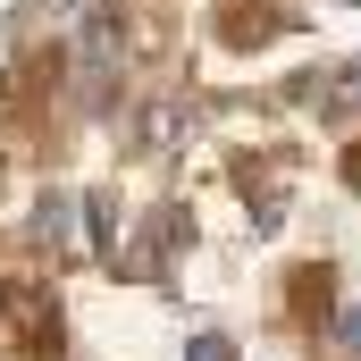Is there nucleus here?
I'll return each instance as SVG.
<instances>
[{
  "label": "nucleus",
  "mask_w": 361,
  "mask_h": 361,
  "mask_svg": "<svg viewBox=\"0 0 361 361\" xmlns=\"http://www.w3.org/2000/svg\"><path fill=\"white\" fill-rule=\"evenodd\" d=\"M345 185H361V143H353V152H345Z\"/></svg>",
  "instance_id": "nucleus-5"
},
{
  "label": "nucleus",
  "mask_w": 361,
  "mask_h": 361,
  "mask_svg": "<svg viewBox=\"0 0 361 361\" xmlns=\"http://www.w3.org/2000/svg\"><path fill=\"white\" fill-rule=\"evenodd\" d=\"M185 361H235V345H227V336H193V345H185Z\"/></svg>",
  "instance_id": "nucleus-3"
},
{
  "label": "nucleus",
  "mask_w": 361,
  "mask_h": 361,
  "mask_svg": "<svg viewBox=\"0 0 361 361\" xmlns=\"http://www.w3.org/2000/svg\"><path fill=\"white\" fill-rule=\"evenodd\" d=\"M345 345H361V302H353V311H345Z\"/></svg>",
  "instance_id": "nucleus-4"
},
{
  "label": "nucleus",
  "mask_w": 361,
  "mask_h": 361,
  "mask_svg": "<svg viewBox=\"0 0 361 361\" xmlns=\"http://www.w3.org/2000/svg\"><path fill=\"white\" fill-rule=\"evenodd\" d=\"M0 328H8L17 345H34V353L59 345V311H51L42 286H0Z\"/></svg>",
  "instance_id": "nucleus-1"
},
{
  "label": "nucleus",
  "mask_w": 361,
  "mask_h": 361,
  "mask_svg": "<svg viewBox=\"0 0 361 361\" xmlns=\"http://www.w3.org/2000/svg\"><path fill=\"white\" fill-rule=\"evenodd\" d=\"M353 118H361V59H345L319 85V126H353Z\"/></svg>",
  "instance_id": "nucleus-2"
}]
</instances>
